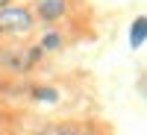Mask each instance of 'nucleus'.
<instances>
[{"mask_svg": "<svg viewBox=\"0 0 147 135\" xmlns=\"http://www.w3.org/2000/svg\"><path fill=\"white\" fill-rule=\"evenodd\" d=\"M35 30V15L32 9L18 6V3H6L0 9V35H12V38H24Z\"/></svg>", "mask_w": 147, "mask_h": 135, "instance_id": "obj_1", "label": "nucleus"}, {"mask_svg": "<svg viewBox=\"0 0 147 135\" xmlns=\"http://www.w3.org/2000/svg\"><path fill=\"white\" fill-rule=\"evenodd\" d=\"M32 15H38V21L44 24H56L68 15V0H35Z\"/></svg>", "mask_w": 147, "mask_h": 135, "instance_id": "obj_2", "label": "nucleus"}, {"mask_svg": "<svg viewBox=\"0 0 147 135\" xmlns=\"http://www.w3.org/2000/svg\"><path fill=\"white\" fill-rule=\"evenodd\" d=\"M127 41H129L132 50H141V47H144V41H147V18H144V15H136V18H132L129 32H127Z\"/></svg>", "mask_w": 147, "mask_h": 135, "instance_id": "obj_3", "label": "nucleus"}, {"mask_svg": "<svg viewBox=\"0 0 147 135\" xmlns=\"http://www.w3.org/2000/svg\"><path fill=\"white\" fill-rule=\"evenodd\" d=\"M0 68H6L9 73H24V50L0 47Z\"/></svg>", "mask_w": 147, "mask_h": 135, "instance_id": "obj_4", "label": "nucleus"}, {"mask_svg": "<svg viewBox=\"0 0 147 135\" xmlns=\"http://www.w3.org/2000/svg\"><path fill=\"white\" fill-rule=\"evenodd\" d=\"M59 88H53V85H32L30 88V100L32 103H44V106H53L59 103Z\"/></svg>", "mask_w": 147, "mask_h": 135, "instance_id": "obj_5", "label": "nucleus"}, {"mask_svg": "<svg viewBox=\"0 0 147 135\" xmlns=\"http://www.w3.org/2000/svg\"><path fill=\"white\" fill-rule=\"evenodd\" d=\"M38 47H41V53H56V50L65 47V38H62L59 30H44L38 35Z\"/></svg>", "mask_w": 147, "mask_h": 135, "instance_id": "obj_6", "label": "nucleus"}, {"mask_svg": "<svg viewBox=\"0 0 147 135\" xmlns=\"http://www.w3.org/2000/svg\"><path fill=\"white\" fill-rule=\"evenodd\" d=\"M44 53H41V47L38 44H30L27 50H24V71H32L35 68V62H38Z\"/></svg>", "mask_w": 147, "mask_h": 135, "instance_id": "obj_7", "label": "nucleus"}, {"mask_svg": "<svg viewBox=\"0 0 147 135\" xmlns=\"http://www.w3.org/2000/svg\"><path fill=\"white\" fill-rule=\"evenodd\" d=\"M35 135H82V129H77V126H50V129H41Z\"/></svg>", "mask_w": 147, "mask_h": 135, "instance_id": "obj_8", "label": "nucleus"}, {"mask_svg": "<svg viewBox=\"0 0 147 135\" xmlns=\"http://www.w3.org/2000/svg\"><path fill=\"white\" fill-rule=\"evenodd\" d=\"M6 3H9V0H0V9H3V6H6Z\"/></svg>", "mask_w": 147, "mask_h": 135, "instance_id": "obj_9", "label": "nucleus"}, {"mask_svg": "<svg viewBox=\"0 0 147 135\" xmlns=\"http://www.w3.org/2000/svg\"><path fill=\"white\" fill-rule=\"evenodd\" d=\"M0 124H3V115H0Z\"/></svg>", "mask_w": 147, "mask_h": 135, "instance_id": "obj_10", "label": "nucleus"}]
</instances>
